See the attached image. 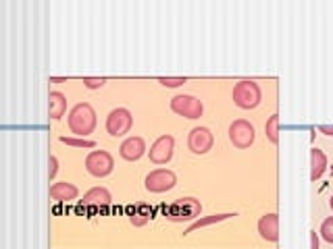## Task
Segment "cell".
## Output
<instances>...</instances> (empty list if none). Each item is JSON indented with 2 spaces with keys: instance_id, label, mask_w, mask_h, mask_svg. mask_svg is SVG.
<instances>
[{
  "instance_id": "obj_1",
  "label": "cell",
  "mask_w": 333,
  "mask_h": 249,
  "mask_svg": "<svg viewBox=\"0 0 333 249\" xmlns=\"http://www.w3.org/2000/svg\"><path fill=\"white\" fill-rule=\"evenodd\" d=\"M67 123H69V129H71L73 135L86 137L96 129V112L88 102H80L71 108Z\"/></svg>"
},
{
  "instance_id": "obj_2",
  "label": "cell",
  "mask_w": 333,
  "mask_h": 249,
  "mask_svg": "<svg viewBox=\"0 0 333 249\" xmlns=\"http://www.w3.org/2000/svg\"><path fill=\"white\" fill-rule=\"evenodd\" d=\"M261 100H263V91H261L256 81L244 79V81L236 83V87H233V102H236V106H240L244 110L256 108L261 104Z\"/></svg>"
},
{
  "instance_id": "obj_3",
  "label": "cell",
  "mask_w": 333,
  "mask_h": 249,
  "mask_svg": "<svg viewBox=\"0 0 333 249\" xmlns=\"http://www.w3.org/2000/svg\"><path fill=\"white\" fill-rule=\"evenodd\" d=\"M113 168H115V160L106 150H94L86 156V170L96 179L108 177Z\"/></svg>"
},
{
  "instance_id": "obj_4",
  "label": "cell",
  "mask_w": 333,
  "mask_h": 249,
  "mask_svg": "<svg viewBox=\"0 0 333 249\" xmlns=\"http://www.w3.org/2000/svg\"><path fill=\"white\" fill-rule=\"evenodd\" d=\"M171 110L179 117H186V119H200L202 112H204V106L202 102L196 98V95H190V93H181V95H175L171 100Z\"/></svg>"
},
{
  "instance_id": "obj_5",
  "label": "cell",
  "mask_w": 333,
  "mask_h": 249,
  "mask_svg": "<svg viewBox=\"0 0 333 249\" xmlns=\"http://www.w3.org/2000/svg\"><path fill=\"white\" fill-rule=\"evenodd\" d=\"M175 185H177V177H175V172L167 168H156L148 172L144 179V187L150 193H165V191H171Z\"/></svg>"
},
{
  "instance_id": "obj_6",
  "label": "cell",
  "mask_w": 333,
  "mask_h": 249,
  "mask_svg": "<svg viewBox=\"0 0 333 249\" xmlns=\"http://www.w3.org/2000/svg\"><path fill=\"white\" fill-rule=\"evenodd\" d=\"M131 112L127 108H113L106 117V131L113 137H123L131 129Z\"/></svg>"
},
{
  "instance_id": "obj_7",
  "label": "cell",
  "mask_w": 333,
  "mask_h": 249,
  "mask_svg": "<svg viewBox=\"0 0 333 249\" xmlns=\"http://www.w3.org/2000/svg\"><path fill=\"white\" fill-rule=\"evenodd\" d=\"M254 139H256V131H254V127L248 121L240 119V121H233L229 125V141L236 147L246 150L254 143Z\"/></svg>"
},
{
  "instance_id": "obj_8",
  "label": "cell",
  "mask_w": 333,
  "mask_h": 249,
  "mask_svg": "<svg viewBox=\"0 0 333 249\" xmlns=\"http://www.w3.org/2000/svg\"><path fill=\"white\" fill-rule=\"evenodd\" d=\"M173 150H175V139L171 135H161L150 145L148 156L154 164H167L173 158Z\"/></svg>"
},
{
  "instance_id": "obj_9",
  "label": "cell",
  "mask_w": 333,
  "mask_h": 249,
  "mask_svg": "<svg viewBox=\"0 0 333 249\" xmlns=\"http://www.w3.org/2000/svg\"><path fill=\"white\" fill-rule=\"evenodd\" d=\"M212 133L206 127H194L188 135V147L194 154H206L212 147Z\"/></svg>"
},
{
  "instance_id": "obj_10",
  "label": "cell",
  "mask_w": 333,
  "mask_h": 249,
  "mask_svg": "<svg viewBox=\"0 0 333 249\" xmlns=\"http://www.w3.org/2000/svg\"><path fill=\"white\" fill-rule=\"evenodd\" d=\"M198 212H200V204L196 202L194 197H186V200H181L177 204H173V208L169 210L167 218L173 220V222H179V220H190L194 216H198Z\"/></svg>"
},
{
  "instance_id": "obj_11",
  "label": "cell",
  "mask_w": 333,
  "mask_h": 249,
  "mask_svg": "<svg viewBox=\"0 0 333 249\" xmlns=\"http://www.w3.org/2000/svg\"><path fill=\"white\" fill-rule=\"evenodd\" d=\"M119 154L123 160L127 162H135V160H140L144 154H146V141L142 137H127L121 147H119Z\"/></svg>"
},
{
  "instance_id": "obj_12",
  "label": "cell",
  "mask_w": 333,
  "mask_h": 249,
  "mask_svg": "<svg viewBox=\"0 0 333 249\" xmlns=\"http://www.w3.org/2000/svg\"><path fill=\"white\" fill-rule=\"evenodd\" d=\"M258 233L265 241L275 243L279 239V216L277 214H265L258 220Z\"/></svg>"
},
{
  "instance_id": "obj_13",
  "label": "cell",
  "mask_w": 333,
  "mask_h": 249,
  "mask_svg": "<svg viewBox=\"0 0 333 249\" xmlns=\"http://www.w3.org/2000/svg\"><path fill=\"white\" fill-rule=\"evenodd\" d=\"M77 195H80L77 187L67 181L54 183L50 187V200H54V202H71V200H77Z\"/></svg>"
},
{
  "instance_id": "obj_14",
  "label": "cell",
  "mask_w": 333,
  "mask_h": 249,
  "mask_svg": "<svg viewBox=\"0 0 333 249\" xmlns=\"http://www.w3.org/2000/svg\"><path fill=\"white\" fill-rule=\"evenodd\" d=\"M67 112V98L61 91H50L48 95V114L52 121H61Z\"/></svg>"
},
{
  "instance_id": "obj_15",
  "label": "cell",
  "mask_w": 333,
  "mask_h": 249,
  "mask_svg": "<svg viewBox=\"0 0 333 249\" xmlns=\"http://www.w3.org/2000/svg\"><path fill=\"white\" fill-rule=\"evenodd\" d=\"M110 193L104 189V187H94L90 191H86L84 193V206H94V208H104L110 204Z\"/></svg>"
},
{
  "instance_id": "obj_16",
  "label": "cell",
  "mask_w": 333,
  "mask_h": 249,
  "mask_svg": "<svg viewBox=\"0 0 333 249\" xmlns=\"http://www.w3.org/2000/svg\"><path fill=\"white\" fill-rule=\"evenodd\" d=\"M325 168H327V156L323 154V150L312 147L310 150V181L321 179Z\"/></svg>"
},
{
  "instance_id": "obj_17",
  "label": "cell",
  "mask_w": 333,
  "mask_h": 249,
  "mask_svg": "<svg viewBox=\"0 0 333 249\" xmlns=\"http://www.w3.org/2000/svg\"><path fill=\"white\" fill-rule=\"evenodd\" d=\"M231 216H236V214H214V216H206V218H200V220H196L194 224H190V226H188L186 235H188V233H194L196 228H202V226H210V224H214V222L227 220V218H231Z\"/></svg>"
},
{
  "instance_id": "obj_18",
  "label": "cell",
  "mask_w": 333,
  "mask_h": 249,
  "mask_svg": "<svg viewBox=\"0 0 333 249\" xmlns=\"http://www.w3.org/2000/svg\"><path fill=\"white\" fill-rule=\"evenodd\" d=\"M265 135L271 143H277L279 141V114H273V117L267 121L265 125Z\"/></svg>"
},
{
  "instance_id": "obj_19",
  "label": "cell",
  "mask_w": 333,
  "mask_h": 249,
  "mask_svg": "<svg viewBox=\"0 0 333 249\" xmlns=\"http://www.w3.org/2000/svg\"><path fill=\"white\" fill-rule=\"evenodd\" d=\"M148 220H150V212H148V208H144V206L138 210V212H133V214L129 216V222H131L133 226H144Z\"/></svg>"
},
{
  "instance_id": "obj_20",
  "label": "cell",
  "mask_w": 333,
  "mask_h": 249,
  "mask_svg": "<svg viewBox=\"0 0 333 249\" xmlns=\"http://www.w3.org/2000/svg\"><path fill=\"white\" fill-rule=\"evenodd\" d=\"M61 143H67L73 147H94L96 145L94 139H86V137H61Z\"/></svg>"
},
{
  "instance_id": "obj_21",
  "label": "cell",
  "mask_w": 333,
  "mask_h": 249,
  "mask_svg": "<svg viewBox=\"0 0 333 249\" xmlns=\"http://www.w3.org/2000/svg\"><path fill=\"white\" fill-rule=\"evenodd\" d=\"M321 237L329 243H333V216L325 218L323 224H321Z\"/></svg>"
},
{
  "instance_id": "obj_22",
  "label": "cell",
  "mask_w": 333,
  "mask_h": 249,
  "mask_svg": "<svg viewBox=\"0 0 333 249\" xmlns=\"http://www.w3.org/2000/svg\"><path fill=\"white\" fill-rule=\"evenodd\" d=\"M159 83H163L165 87H179L186 83V77H159Z\"/></svg>"
},
{
  "instance_id": "obj_23",
  "label": "cell",
  "mask_w": 333,
  "mask_h": 249,
  "mask_svg": "<svg viewBox=\"0 0 333 249\" xmlns=\"http://www.w3.org/2000/svg\"><path fill=\"white\" fill-rule=\"evenodd\" d=\"M84 85L88 89H98V87L104 85V79L102 77H84Z\"/></svg>"
},
{
  "instance_id": "obj_24",
  "label": "cell",
  "mask_w": 333,
  "mask_h": 249,
  "mask_svg": "<svg viewBox=\"0 0 333 249\" xmlns=\"http://www.w3.org/2000/svg\"><path fill=\"white\" fill-rule=\"evenodd\" d=\"M48 164H50V168H48V179H50V181H54L56 172H58V158H56V156H50Z\"/></svg>"
},
{
  "instance_id": "obj_25",
  "label": "cell",
  "mask_w": 333,
  "mask_h": 249,
  "mask_svg": "<svg viewBox=\"0 0 333 249\" xmlns=\"http://www.w3.org/2000/svg\"><path fill=\"white\" fill-rule=\"evenodd\" d=\"M310 249H319V237H317V231H310Z\"/></svg>"
},
{
  "instance_id": "obj_26",
  "label": "cell",
  "mask_w": 333,
  "mask_h": 249,
  "mask_svg": "<svg viewBox=\"0 0 333 249\" xmlns=\"http://www.w3.org/2000/svg\"><path fill=\"white\" fill-rule=\"evenodd\" d=\"M319 131L325 133V135H333V125H321Z\"/></svg>"
},
{
  "instance_id": "obj_27",
  "label": "cell",
  "mask_w": 333,
  "mask_h": 249,
  "mask_svg": "<svg viewBox=\"0 0 333 249\" xmlns=\"http://www.w3.org/2000/svg\"><path fill=\"white\" fill-rule=\"evenodd\" d=\"M329 206H331V210H333V195H331V200H329Z\"/></svg>"
}]
</instances>
